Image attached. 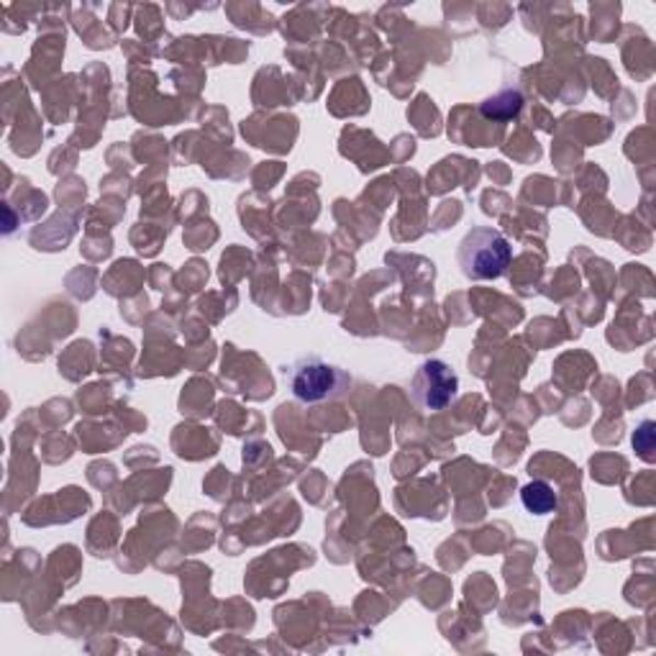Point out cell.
Returning <instances> with one entry per match:
<instances>
[{
  "label": "cell",
  "instance_id": "6da1fadb",
  "mask_svg": "<svg viewBox=\"0 0 656 656\" xmlns=\"http://www.w3.org/2000/svg\"><path fill=\"white\" fill-rule=\"evenodd\" d=\"M290 393L303 406H318L344 398L352 391V375L347 370L328 364L324 357L305 354L285 367Z\"/></svg>",
  "mask_w": 656,
  "mask_h": 656
},
{
  "label": "cell",
  "instance_id": "7a4b0ae2",
  "mask_svg": "<svg viewBox=\"0 0 656 656\" xmlns=\"http://www.w3.org/2000/svg\"><path fill=\"white\" fill-rule=\"evenodd\" d=\"M513 247L500 231L487 226H477L464 236L456 249V262L467 280L487 282L498 280L508 272Z\"/></svg>",
  "mask_w": 656,
  "mask_h": 656
},
{
  "label": "cell",
  "instance_id": "3957f363",
  "mask_svg": "<svg viewBox=\"0 0 656 656\" xmlns=\"http://www.w3.org/2000/svg\"><path fill=\"white\" fill-rule=\"evenodd\" d=\"M456 395H460V377L441 360H426L410 377V398L429 414L452 406Z\"/></svg>",
  "mask_w": 656,
  "mask_h": 656
},
{
  "label": "cell",
  "instance_id": "277c9868",
  "mask_svg": "<svg viewBox=\"0 0 656 656\" xmlns=\"http://www.w3.org/2000/svg\"><path fill=\"white\" fill-rule=\"evenodd\" d=\"M523 508L533 516H548L559 508V495L554 493V487L544 483V479H533L521 490Z\"/></svg>",
  "mask_w": 656,
  "mask_h": 656
},
{
  "label": "cell",
  "instance_id": "5b68a950",
  "mask_svg": "<svg viewBox=\"0 0 656 656\" xmlns=\"http://www.w3.org/2000/svg\"><path fill=\"white\" fill-rule=\"evenodd\" d=\"M521 105H523V95L518 93V90H502V93L483 103V116L506 121V118H513L516 113L521 111Z\"/></svg>",
  "mask_w": 656,
  "mask_h": 656
},
{
  "label": "cell",
  "instance_id": "8992f818",
  "mask_svg": "<svg viewBox=\"0 0 656 656\" xmlns=\"http://www.w3.org/2000/svg\"><path fill=\"white\" fill-rule=\"evenodd\" d=\"M654 429H656L654 421H641L636 433H633V449H636L646 462L654 460V437H656Z\"/></svg>",
  "mask_w": 656,
  "mask_h": 656
}]
</instances>
